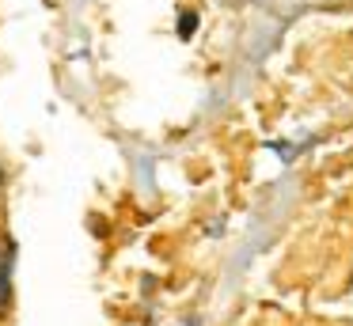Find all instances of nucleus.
Wrapping results in <instances>:
<instances>
[{"label":"nucleus","mask_w":353,"mask_h":326,"mask_svg":"<svg viewBox=\"0 0 353 326\" xmlns=\"http://www.w3.org/2000/svg\"><path fill=\"white\" fill-rule=\"evenodd\" d=\"M8 296H12V250L8 258H4V265H0V311H8Z\"/></svg>","instance_id":"1"},{"label":"nucleus","mask_w":353,"mask_h":326,"mask_svg":"<svg viewBox=\"0 0 353 326\" xmlns=\"http://www.w3.org/2000/svg\"><path fill=\"white\" fill-rule=\"evenodd\" d=\"M194 30H198V15H194V12H183V15H179V38H190Z\"/></svg>","instance_id":"2"},{"label":"nucleus","mask_w":353,"mask_h":326,"mask_svg":"<svg viewBox=\"0 0 353 326\" xmlns=\"http://www.w3.org/2000/svg\"><path fill=\"white\" fill-rule=\"evenodd\" d=\"M0 186H4V171H0Z\"/></svg>","instance_id":"3"}]
</instances>
